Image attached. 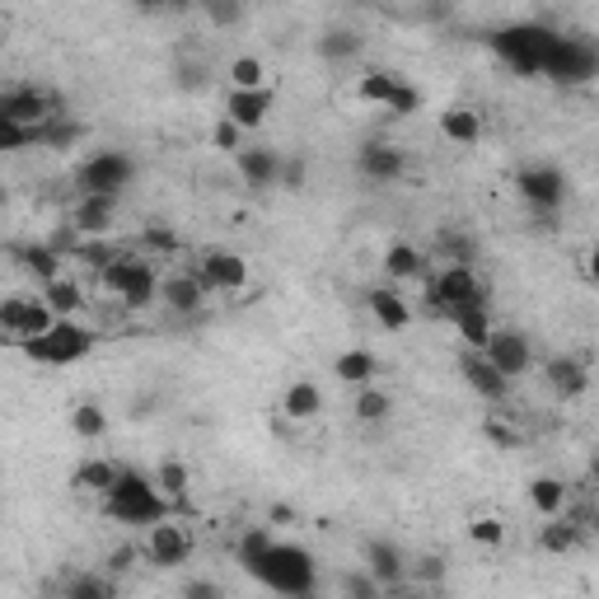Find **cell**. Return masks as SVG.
Wrapping results in <instances>:
<instances>
[{"instance_id": "83f0119b", "label": "cell", "mask_w": 599, "mask_h": 599, "mask_svg": "<svg viewBox=\"0 0 599 599\" xmlns=\"http://www.w3.org/2000/svg\"><path fill=\"white\" fill-rule=\"evenodd\" d=\"M529 506L539 510L544 520H558L562 510H567V483L552 478V474H539V478L529 483Z\"/></svg>"}, {"instance_id": "2e32d148", "label": "cell", "mask_w": 599, "mask_h": 599, "mask_svg": "<svg viewBox=\"0 0 599 599\" xmlns=\"http://www.w3.org/2000/svg\"><path fill=\"white\" fill-rule=\"evenodd\" d=\"M206 282L197 272H169L164 276V286H160V305L169 309V314H202V305H206Z\"/></svg>"}, {"instance_id": "484cf974", "label": "cell", "mask_w": 599, "mask_h": 599, "mask_svg": "<svg viewBox=\"0 0 599 599\" xmlns=\"http://www.w3.org/2000/svg\"><path fill=\"white\" fill-rule=\"evenodd\" d=\"M282 413H286L291 422H314L318 413H324V389H318V384H309V379H295L291 389L282 394Z\"/></svg>"}, {"instance_id": "30bf717a", "label": "cell", "mask_w": 599, "mask_h": 599, "mask_svg": "<svg viewBox=\"0 0 599 599\" xmlns=\"http://www.w3.org/2000/svg\"><path fill=\"white\" fill-rule=\"evenodd\" d=\"M192 272H197L202 282H206V291L234 295V291L248 286V258H244V253H230V248H206Z\"/></svg>"}, {"instance_id": "8fae6325", "label": "cell", "mask_w": 599, "mask_h": 599, "mask_svg": "<svg viewBox=\"0 0 599 599\" xmlns=\"http://www.w3.org/2000/svg\"><path fill=\"white\" fill-rule=\"evenodd\" d=\"M192 558V534L174 520H160V525H150L145 534V562L150 567H160V571H174Z\"/></svg>"}, {"instance_id": "74e56055", "label": "cell", "mask_w": 599, "mask_h": 599, "mask_svg": "<svg viewBox=\"0 0 599 599\" xmlns=\"http://www.w3.org/2000/svg\"><path fill=\"white\" fill-rule=\"evenodd\" d=\"M14 258H24V267L38 276L42 286L57 282V276H61V253H57L52 244H29V248H19Z\"/></svg>"}, {"instance_id": "bcb514c9", "label": "cell", "mask_w": 599, "mask_h": 599, "mask_svg": "<svg viewBox=\"0 0 599 599\" xmlns=\"http://www.w3.org/2000/svg\"><path fill=\"white\" fill-rule=\"evenodd\" d=\"M244 126H234L230 118H221L216 122V132H211V145H216V150H230V155H240V150H244Z\"/></svg>"}, {"instance_id": "e575fe53", "label": "cell", "mask_w": 599, "mask_h": 599, "mask_svg": "<svg viewBox=\"0 0 599 599\" xmlns=\"http://www.w3.org/2000/svg\"><path fill=\"white\" fill-rule=\"evenodd\" d=\"M384 272H389V282H413V276L426 272L422 248H413V244H394L389 253H384Z\"/></svg>"}, {"instance_id": "7bdbcfd3", "label": "cell", "mask_w": 599, "mask_h": 599, "mask_svg": "<svg viewBox=\"0 0 599 599\" xmlns=\"http://www.w3.org/2000/svg\"><path fill=\"white\" fill-rule=\"evenodd\" d=\"M468 539H474L478 548H501L506 544V525L497 516H478L474 525H468Z\"/></svg>"}, {"instance_id": "7a4b0ae2", "label": "cell", "mask_w": 599, "mask_h": 599, "mask_svg": "<svg viewBox=\"0 0 599 599\" xmlns=\"http://www.w3.org/2000/svg\"><path fill=\"white\" fill-rule=\"evenodd\" d=\"M103 291H113L126 309H150L160 305V286L164 276L155 272V258H141V253H118V258L99 272Z\"/></svg>"}, {"instance_id": "ba28073f", "label": "cell", "mask_w": 599, "mask_h": 599, "mask_svg": "<svg viewBox=\"0 0 599 599\" xmlns=\"http://www.w3.org/2000/svg\"><path fill=\"white\" fill-rule=\"evenodd\" d=\"M61 324V318L52 314V305L42 295H10L6 305H0V333H6L14 347H29V342L38 337H48L52 328Z\"/></svg>"}, {"instance_id": "277c9868", "label": "cell", "mask_w": 599, "mask_h": 599, "mask_svg": "<svg viewBox=\"0 0 599 599\" xmlns=\"http://www.w3.org/2000/svg\"><path fill=\"white\" fill-rule=\"evenodd\" d=\"M136 179V160L126 150H94L90 160H80L75 187L80 197H122Z\"/></svg>"}, {"instance_id": "44dd1931", "label": "cell", "mask_w": 599, "mask_h": 599, "mask_svg": "<svg viewBox=\"0 0 599 599\" xmlns=\"http://www.w3.org/2000/svg\"><path fill=\"white\" fill-rule=\"evenodd\" d=\"M544 379H548V389L558 394L562 403L581 398V394L590 389V370H586L581 356H552L548 366H544Z\"/></svg>"}, {"instance_id": "5bb4252c", "label": "cell", "mask_w": 599, "mask_h": 599, "mask_svg": "<svg viewBox=\"0 0 599 599\" xmlns=\"http://www.w3.org/2000/svg\"><path fill=\"white\" fill-rule=\"evenodd\" d=\"M483 356H487L506 379H516V375H525V370L534 366V347H529V337H525L520 328H497Z\"/></svg>"}, {"instance_id": "ffe728a7", "label": "cell", "mask_w": 599, "mask_h": 599, "mask_svg": "<svg viewBox=\"0 0 599 599\" xmlns=\"http://www.w3.org/2000/svg\"><path fill=\"white\" fill-rule=\"evenodd\" d=\"M356 169L366 179H375V183H394V179H403L408 160H403V150L389 145V141H366L361 145V155H356Z\"/></svg>"}, {"instance_id": "7dc6e473", "label": "cell", "mask_w": 599, "mask_h": 599, "mask_svg": "<svg viewBox=\"0 0 599 599\" xmlns=\"http://www.w3.org/2000/svg\"><path fill=\"white\" fill-rule=\"evenodd\" d=\"M141 244L150 248V258H155V253H174V248H179V234L169 230V225H150V230L141 234Z\"/></svg>"}, {"instance_id": "ac0fdd59", "label": "cell", "mask_w": 599, "mask_h": 599, "mask_svg": "<svg viewBox=\"0 0 599 599\" xmlns=\"http://www.w3.org/2000/svg\"><path fill=\"white\" fill-rule=\"evenodd\" d=\"M272 103H276L272 84L267 90H230L225 94V118L234 126H244V132H258V126L272 118Z\"/></svg>"}, {"instance_id": "c3c4849f", "label": "cell", "mask_w": 599, "mask_h": 599, "mask_svg": "<svg viewBox=\"0 0 599 599\" xmlns=\"http://www.w3.org/2000/svg\"><path fill=\"white\" fill-rule=\"evenodd\" d=\"M29 145H38V132L14 126V122H0V150H29Z\"/></svg>"}, {"instance_id": "91938a15", "label": "cell", "mask_w": 599, "mask_h": 599, "mask_svg": "<svg viewBox=\"0 0 599 599\" xmlns=\"http://www.w3.org/2000/svg\"><path fill=\"white\" fill-rule=\"evenodd\" d=\"M590 529H595V534H599V510H595V516H590Z\"/></svg>"}, {"instance_id": "9a60e30c", "label": "cell", "mask_w": 599, "mask_h": 599, "mask_svg": "<svg viewBox=\"0 0 599 599\" xmlns=\"http://www.w3.org/2000/svg\"><path fill=\"white\" fill-rule=\"evenodd\" d=\"M113 225H118V197H75L71 230L80 240H109Z\"/></svg>"}, {"instance_id": "681fc988", "label": "cell", "mask_w": 599, "mask_h": 599, "mask_svg": "<svg viewBox=\"0 0 599 599\" xmlns=\"http://www.w3.org/2000/svg\"><path fill=\"white\" fill-rule=\"evenodd\" d=\"M174 75H179V84H183V90H202V84H206V75H211V67H206V61H179V67H174Z\"/></svg>"}, {"instance_id": "8992f818", "label": "cell", "mask_w": 599, "mask_h": 599, "mask_svg": "<svg viewBox=\"0 0 599 599\" xmlns=\"http://www.w3.org/2000/svg\"><path fill=\"white\" fill-rule=\"evenodd\" d=\"M552 42H558V33H548V29H539V24H516V29L491 33V48H497L520 75H539V71L548 67Z\"/></svg>"}, {"instance_id": "836d02e7", "label": "cell", "mask_w": 599, "mask_h": 599, "mask_svg": "<svg viewBox=\"0 0 599 599\" xmlns=\"http://www.w3.org/2000/svg\"><path fill=\"white\" fill-rule=\"evenodd\" d=\"M225 80H230V90H267V67H263V57H234L230 67H225Z\"/></svg>"}, {"instance_id": "11a10c76", "label": "cell", "mask_w": 599, "mask_h": 599, "mask_svg": "<svg viewBox=\"0 0 599 599\" xmlns=\"http://www.w3.org/2000/svg\"><path fill=\"white\" fill-rule=\"evenodd\" d=\"M408 571L417 576V581H440V576H445V562H440V558H417Z\"/></svg>"}, {"instance_id": "f5cc1de1", "label": "cell", "mask_w": 599, "mask_h": 599, "mask_svg": "<svg viewBox=\"0 0 599 599\" xmlns=\"http://www.w3.org/2000/svg\"><path fill=\"white\" fill-rule=\"evenodd\" d=\"M179 599H225V590L216 581H206V576H192V581L179 590Z\"/></svg>"}, {"instance_id": "6f0895ef", "label": "cell", "mask_w": 599, "mask_h": 599, "mask_svg": "<svg viewBox=\"0 0 599 599\" xmlns=\"http://www.w3.org/2000/svg\"><path fill=\"white\" fill-rule=\"evenodd\" d=\"M586 276H590L595 286H599V244H595V248L586 253Z\"/></svg>"}, {"instance_id": "52a82bcc", "label": "cell", "mask_w": 599, "mask_h": 599, "mask_svg": "<svg viewBox=\"0 0 599 599\" xmlns=\"http://www.w3.org/2000/svg\"><path fill=\"white\" fill-rule=\"evenodd\" d=\"M426 300H432V309L459 318L468 309H487V286L478 282L474 267H440V276L432 282V291H426Z\"/></svg>"}, {"instance_id": "3957f363", "label": "cell", "mask_w": 599, "mask_h": 599, "mask_svg": "<svg viewBox=\"0 0 599 599\" xmlns=\"http://www.w3.org/2000/svg\"><path fill=\"white\" fill-rule=\"evenodd\" d=\"M248 576H258L263 586L282 590V595H291V599H314V562H309V552H300V548L272 544V548L263 552V562L253 567Z\"/></svg>"}, {"instance_id": "f1b7e54d", "label": "cell", "mask_w": 599, "mask_h": 599, "mask_svg": "<svg viewBox=\"0 0 599 599\" xmlns=\"http://www.w3.org/2000/svg\"><path fill=\"white\" fill-rule=\"evenodd\" d=\"M440 136L455 145H478L483 141V118L474 109H445L440 113Z\"/></svg>"}, {"instance_id": "d6a6232c", "label": "cell", "mask_w": 599, "mask_h": 599, "mask_svg": "<svg viewBox=\"0 0 599 599\" xmlns=\"http://www.w3.org/2000/svg\"><path fill=\"white\" fill-rule=\"evenodd\" d=\"M449 324L459 328V337H464V347H468V352H487L491 333H497V324H491V314H487V309H468V314H459V318H449Z\"/></svg>"}, {"instance_id": "ee69618b", "label": "cell", "mask_w": 599, "mask_h": 599, "mask_svg": "<svg viewBox=\"0 0 599 599\" xmlns=\"http://www.w3.org/2000/svg\"><path fill=\"white\" fill-rule=\"evenodd\" d=\"M202 14H206L216 29H234V24L244 19V6H240V0H206Z\"/></svg>"}, {"instance_id": "1f68e13d", "label": "cell", "mask_w": 599, "mask_h": 599, "mask_svg": "<svg viewBox=\"0 0 599 599\" xmlns=\"http://www.w3.org/2000/svg\"><path fill=\"white\" fill-rule=\"evenodd\" d=\"M398 71H366L356 80V99L361 103H375V109H389L394 94H398Z\"/></svg>"}, {"instance_id": "4dcf8cb0", "label": "cell", "mask_w": 599, "mask_h": 599, "mask_svg": "<svg viewBox=\"0 0 599 599\" xmlns=\"http://www.w3.org/2000/svg\"><path fill=\"white\" fill-rule=\"evenodd\" d=\"M436 253L445 258V267H474L478 263V244L468 240L464 230H455V225L436 234Z\"/></svg>"}, {"instance_id": "d6986e66", "label": "cell", "mask_w": 599, "mask_h": 599, "mask_svg": "<svg viewBox=\"0 0 599 599\" xmlns=\"http://www.w3.org/2000/svg\"><path fill=\"white\" fill-rule=\"evenodd\" d=\"M544 71L558 75V80H586V75H595V52L586 48V42H576V38H558Z\"/></svg>"}, {"instance_id": "b9f144b4", "label": "cell", "mask_w": 599, "mask_h": 599, "mask_svg": "<svg viewBox=\"0 0 599 599\" xmlns=\"http://www.w3.org/2000/svg\"><path fill=\"white\" fill-rule=\"evenodd\" d=\"M155 487L164 491V497H169V501H174V506H179V501L187 497V468H183L179 459H164V464L155 468Z\"/></svg>"}, {"instance_id": "db71d44e", "label": "cell", "mask_w": 599, "mask_h": 599, "mask_svg": "<svg viewBox=\"0 0 599 599\" xmlns=\"http://www.w3.org/2000/svg\"><path fill=\"white\" fill-rule=\"evenodd\" d=\"M422 109V94L413 90V84H398V94H394V103H389V113L394 118H408V113H417Z\"/></svg>"}, {"instance_id": "5b68a950", "label": "cell", "mask_w": 599, "mask_h": 599, "mask_svg": "<svg viewBox=\"0 0 599 599\" xmlns=\"http://www.w3.org/2000/svg\"><path fill=\"white\" fill-rule=\"evenodd\" d=\"M52 118H67V103H61L57 90L48 84H14V90L0 94V122H14V126H48Z\"/></svg>"}, {"instance_id": "e0dca14e", "label": "cell", "mask_w": 599, "mask_h": 599, "mask_svg": "<svg viewBox=\"0 0 599 599\" xmlns=\"http://www.w3.org/2000/svg\"><path fill=\"white\" fill-rule=\"evenodd\" d=\"M459 375H464L468 389H474L478 398H487V403H506V394H510V379L491 366L483 352H464L459 356Z\"/></svg>"}, {"instance_id": "f6af8a7d", "label": "cell", "mask_w": 599, "mask_h": 599, "mask_svg": "<svg viewBox=\"0 0 599 599\" xmlns=\"http://www.w3.org/2000/svg\"><path fill=\"white\" fill-rule=\"evenodd\" d=\"M267 548H272V539H267V534H263V529H248V534H244V544H240V562H244V571H253V567H258Z\"/></svg>"}, {"instance_id": "7c38bea8", "label": "cell", "mask_w": 599, "mask_h": 599, "mask_svg": "<svg viewBox=\"0 0 599 599\" xmlns=\"http://www.w3.org/2000/svg\"><path fill=\"white\" fill-rule=\"evenodd\" d=\"M516 187H520V197L534 206V211H558L567 202V179H562V169H552V164H529L516 174Z\"/></svg>"}, {"instance_id": "d590c367", "label": "cell", "mask_w": 599, "mask_h": 599, "mask_svg": "<svg viewBox=\"0 0 599 599\" xmlns=\"http://www.w3.org/2000/svg\"><path fill=\"white\" fill-rule=\"evenodd\" d=\"M352 413H356V422H361V426H379V422H389V413H394V398L370 384V389H356Z\"/></svg>"}, {"instance_id": "ab89813d", "label": "cell", "mask_w": 599, "mask_h": 599, "mask_svg": "<svg viewBox=\"0 0 599 599\" xmlns=\"http://www.w3.org/2000/svg\"><path fill=\"white\" fill-rule=\"evenodd\" d=\"M71 432H75V440H103L109 436V413L99 403H80L71 413Z\"/></svg>"}, {"instance_id": "d4e9b609", "label": "cell", "mask_w": 599, "mask_h": 599, "mask_svg": "<svg viewBox=\"0 0 599 599\" xmlns=\"http://www.w3.org/2000/svg\"><path fill=\"white\" fill-rule=\"evenodd\" d=\"M118 478H122V468L113 459H80L75 474H71V487L75 491H94V497H109V491L118 487Z\"/></svg>"}, {"instance_id": "9f6ffc18", "label": "cell", "mask_w": 599, "mask_h": 599, "mask_svg": "<svg viewBox=\"0 0 599 599\" xmlns=\"http://www.w3.org/2000/svg\"><path fill=\"white\" fill-rule=\"evenodd\" d=\"M132 558H136V552H132V548H118V552H113V558H109V571H126V567H132Z\"/></svg>"}, {"instance_id": "9c48e42d", "label": "cell", "mask_w": 599, "mask_h": 599, "mask_svg": "<svg viewBox=\"0 0 599 599\" xmlns=\"http://www.w3.org/2000/svg\"><path fill=\"white\" fill-rule=\"evenodd\" d=\"M94 333L84 328V324H75V318H61V324L48 333V337H38V342H29V347H19L29 361H42V366H75V361H84L94 352Z\"/></svg>"}, {"instance_id": "f907efd6", "label": "cell", "mask_w": 599, "mask_h": 599, "mask_svg": "<svg viewBox=\"0 0 599 599\" xmlns=\"http://www.w3.org/2000/svg\"><path fill=\"white\" fill-rule=\"evenodd\" d=\"M379 581H375V576L370 571H352L347 576V599H379Z\"/></svg>"}, {"instance_id": "60d3db41", "label": "cell", "mask_w": 599, "mask_h": 599, "mask_svg": "<svg viewBox=\"0 0 599 599\" xmlns=\"http://www.w3.org/2000/svg\"><path fill=\"white\" fill-rule=\"evenodd\" d=\"M84 136V126L67 113V118H52L48 126H38V145L42 150H67V145H75Z\"/></svg>"}, {"instance_id": "8d00e7d4", "label": "cell", "mask_w": 599, "mask_h": 599, "mask_svg": "<svg viewBox=\"0 0 599 599\" xmlns=\"http://www.w3.org/2000/svg\"><path fill=\"white\" fill-rule=\"evenodd\" d=\"M361 48H366V38L356 29H328L318 38V57L324 61H352V57H361Z\"/></svg>"}, {"instance_id": "f35d334b", "label": "cell", "mask_w": 599, "mask_h": 599, "mask_svg": "<svg viewBox=\"0 0 599 599\" xmlns=\"http://www.w3.org/2000/svg\"><path fill=\"white\" fill-rule=\"evenodd\" d=\"M61 599H118V586L109 576H94V571H80L61 586Z\"/></svg>"}, {"instance_id": "4316f807", "label": "cell", "mask_w": 599, "mask_h": 599, "mask_svg": "<svg viewBox=\"0 0 599 599\" xmlns=\"http://www.w3.org/2000/svg\"><path fill=\"white\" fill-rule=\"evenodd\" d=\"M581 544H586V525H571L562 516L539 529V548L548 552V558H567V552H576Z\"/></svg>"}, {"instance_id": "f546056e", "label": "cell", "mask_w": 599, "mask_h": 599, "mask_svg": "<svg viewBox=\"0 0 599 599\" xmlns=\"http://www.w3.org/2000/svg\"><path fill=\"white\" fill-rule=\"evenodd\" d=\"M42 300L52 305L57 318H75L84 309V286L75 282V276H57V282L42 286Z\"/></svg>"}, {"instance_id": "680465c9", "label": "cell", "mask_w": 599, "mask_h": 599, "mask_svg": "<svg viewBox=\"0 0 599 599\" xmlns=\"http://www.w3.org/2000/svg\"><path fill=\"white\" fill-rule=\"evenodd\" d=\"M590 483H595V487H599V455H595V459H590Z\"/></svg>"}, {"instance_id": "4fadbf2b", "label": "cell", "mask_w": 599, "mask_h": 599, "mask_svg": "<svg viewBox=\"0 0 599 599\" xmlns=\"http://www.w3.org/2000/svg\"><path fill=\"white\" fill-rule=\"evenodd\" d=\"M234 169H240V179L248 187H282V169H286V155L282 150H272V145H244L240 155H234Z\"/></svg>"}, {"instance_id": "816d5d0a", "label": "cell", "mask_w": 599, "mask_h": 599, "mask_svg": "<svg viewBox=\"0 0 599 599\" xmlns=\"http://www.w3.org/2000/svg\"><path fill=\"white\" fill-rule=\"evenodd\" d=\"M305 183H309V164L300 160V155H291L286 169H282V187H286V192H300Z\"/></svg>"}, {"instance_id": "7402d4cb", "label": "cell", "mask_w": 599, "mask_h": 599, "mask_svg": "<svg viewBox=\"0 0 599 599\" xmlns=\"http://www.w3.org/2000/svg\"><path fill=\"white\" fill-rule=\"evenodd\" d=\"M366 305H370V314H375V324L379 328H389V333H403L413 324V305L403 300L394 286H375L370 295H366Z\"/></svg>"}, {"instance_id": "6da1fadb", "label": "cell", "mask_w": 599, "mask_h": 599, "mask_svg": "<svg viewBox=\"0 0 599 599\" xmlns=\"http://www.w3.org/2000/svg\"><path fill=\"white\" fill-rule=\"evenodd\" d=\"M169 506L174 501L155 487V478H141L136 468H122L118 487L103 497V510L118 525H160V520H169Z\"/></svg>"}, {"instance_id": "cb8c5ba5", "label": "cell", "mask_w": 599, "mask_h": 599, "mask_svg": "<svg viewBox=\"0 0 599 599\" xmlns=\"http://www.w3.org/2000/svg\"><path fill=\"white\" fill-rule=\"evenodd\" d=\"M333 375H337L342 384H352V389H370L375 375H379V356L366 352V347H352V352H342V356L333 361Z\"/></svg>"}, {"instance_id": "603a6c76", "label": "cell", "mask_w": 599, "mask_h": 599, "mask_svg": "<svg viewBox=\"0 0 599 599\" xmlns=\"http://www.w3.org/2000/svg\"><path fill=\"white\" fill-rule=\"evenodd\" d=\"M366 571L375 576L379 586H403V576H408V558H403L389 539H375L366 548Z\"/></svg>"}]
</instances>
